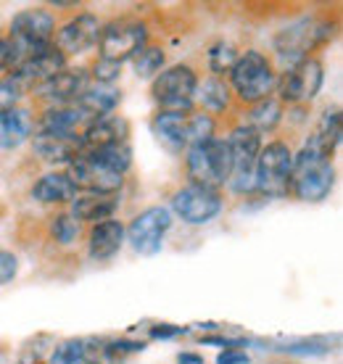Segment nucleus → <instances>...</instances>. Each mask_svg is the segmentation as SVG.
Segmentation results:
<instances>
[{
	"mask_svg": "<svg viewBox=\"0 0 343 364\" xmlns=\"http://www.w3.org/2000/svg\"><path fill=\"white\" fill-rule=\"evenodd\" d=\"M275 82H278L275 64H272L270 55H264L262 50L241 53V58L230 69V80H227L230 90H233V98L241 106H251V103L270 98L275 92Z\"/></svg>",
	"mask_w": 343,
	"mask_h": 364,
	"instance_id": "f257e3e1",
	"label": "nucleus"
},
{
	"mask_svg": "<svg viewBox=\"0 0 343 364\" xmlns=\"http://www.w3.org/2000/svg\"><path fill=\"white\" fill-rule=\"evenodd\" d=\"M185 172L190 185L219 191L233 177V154L225 137H211L209 143L190 146L185 151Z\"/></svg>",
	"mask_w": 343,
	"mask_h": 364,
	"instance_id": "f03ea898",
	"label": "nucleus"
},
{
	"mask_svg": "<svg viewBox=\"0 0 343 364\" xmlns=\"http://www.w3.org/2000/svg\"><path fill=\"white\" fill-rule=\"evenodd\" d=\"M56 35V16L48 9H27L16 14L11 21L9 40L16 53V66L29 58V55L40 53L43 48L53 46ZM14 66V69H16Z\"/></svg>",
	"mask_w": 343,
	"mask_h": 364,
	"instance_id": "7ed1b4c3",
	"label": "nucleus"
},
{
	"mask_svg": "<svg viewBox=\"0 0 343 364\" xmlns=\"http://www.w3.org/2000/svg\"><path fill=\"white\" fill-rule=\"evenodd\" d=\"M333 35V27L322 21V18L317 16H309V18H301L296 24H288V27H283L278 35H275V53L280 55L283 61L288 66L298 64V61H304L309 55L315 53L320 46H325L327 40Z\"/></svg>",
	"mask_w": 343,
	"mask_h": 364,
	"instance_id": "20e7f679",
	"label": "nucleus"
},
{
	"mask_svg": "<svg viewBox=\"0 0 343 364\" xmlns=\"http://www.w3.org/2000/svg\"><path fill=\"white\" fill-rule=\"evenodd\" d=\"M196 90H199V74L190 64H174L154 77L151 95L162 111H180L190 114L196 106Z\"/></svg>",
	"mask_w": 343,
	"mask_h": 364,
	"instance_id": "39448f33",
	"label": "nucleus"
},
{
	"mask_svg": "<svg viewBox=\"0 0 343 364\" xmlns=\"http://www.w3.org/2000/svg\"><path fill=\"white\" fill-rule=\"evenodd\" d=\"M290 172H293V151L285 140H270L262 146L256 159V193L267 198H285L290 193Z\"/></svg>",
	"mask_w": 343,
	"mask_h": 364,
	"instance_id": "423d86ee",
	"label": "nucleus"
},
{
	"mask_svg": "<svg viewBox=\"0 0 343 364\" xmlns=\"http://www.w3.org/2000/svg\"><path fill=\"white\" fill-rule=\"evenodd\" d=\"M335 185V166L330 159H317L304 151L293 154V172H290V193L298 200L317 203L330 196Z\"/></svg>",
	"mask_w": 343,
	"mask_h": 364,
	"instance_id": "0eeeda50",
	"label": "nucleus"
},
{
	"mask_svg": "<svg viewBox=\"0 0 343 364\" xmlns=\"http://www.w3.org/2000/svg\"><path fill=\"white\" fill-rule=\"evenodd\" d=\"M148 46V27L140 18H114L109 24L100 27L98 37V58L114 61V64H125L127 58Z\"/></svg>",
	"mask_w": 343,
	"mask_h": 364,
	"instance_id": "6e6552de",
	"label": "nucleus"
},
{
	"mask_svg": "<svg viewBox=\"0 0 343 364\" xmlns=\"http://www.w3.org/2000/svg\"><path fill=\"white\" fill-rule=\"evenodd\" d=\"M322 80H325V69L322 61L317 55H309L304 61L288 66L285 72L278 77L275 82V98L280 100L283 106H304L317 98V92L322 90Z\"/></svg>",
	"mask_w": 343,
	"mask_h": 364,
	"instance_id": "1a4fd4ad",
	"label": "nucleus"
},
{
	"mask_svg": "<svg viewBox=\"0 0 343 364\" xmlns=\"http://www.w3.org/2000/svg\"><path fill=\"white\" fill-rule=\"evenodd\" d=\"M227 146H230V154H233V177H230V188L235 193H253L256 191V159H259V151H262V135L251 129L248 124H238L233 127L230 137H227Z\"/></svg>",
	"mask_w": 343,
	"mask_h": 364,
	"instance_id": "9d476101",
	"label": "nucleus"
},
{
	"mask_svg": "<svg viewBox=\"0 0 343 364\" xmlns=\"http://www.w3.org/2000/svg\"><path fill=\"white\" fill-rule=\"evenodd\" d=\"M172 228V214L164 206H151L140 211L125 228V240H130L132 251L140 256H154L162 251L164 235Z\"/></svg>",
	"mask_w": 343,
	"mask_h": 364,
	"instance_id": "9b49d317",
	"label": "nucleus"
},
{
	"mask_svg": "<svg viewBox=\"0 0 343 364\" xmlns=\"http://www.w3.org/2000/svg\"><path fill=\"white\" fill-rule=\"evenodd\" d=\"M66 174H69V180L74 182L77 191L93 193V196H117L122 191V185H125L122 174L106 169L88 151H82L72 164L66 166Z\"/></svg>",
	"mask_w": 343,
	"mask_h": 364,
	"instance_id": "f8f14e48",
	"label": "nucleus"
},
{
	"mask_svg": "<svg viewBox=\"0 0 343 364\" xmlns=\"http://www.w3.org/2000/svg\"><path fill=\"white\" fill-rule=\"evenodd\" d=\"M225 206L219 191H209L201 185H182L172 196V209L177 211L188 225H209Z\"/></svg>",
	"mask_w": 343,
	"mask_h": 364,
	"instance_id": "ddd939ff",
	"label": "nucleus"
},
{
	"mask_svg": "<svg viewBox=\"0 0 343 364\" xmlns=\"http://www.w3.org/2000/svg\"><path fill=\"white\" fill-rule=\"evenodd\" d=\"M90 87V74L88 69H63L56 77L46 80L32 87L35 100L43 106H72L80 100V95Z\"/></svg>",
	"mask_w": 343,
	"mask_h": 364,
	"instance_id": "4468645a",
	"label": "nucleus"
},
{
	"mask_svg": "<svg viewBox=\"0 0 343 364\" xmlns=\"http://www.w3.org/2000/svg\"><path fill=\"white\" fill-rule=\"evenodd\" d=\"M100 27L103 24H100V18L95 14H74L69 21H63L61 27H56L53 46L63 55H80L98 46Z\"/></svg>",
	"mask_w": 343,
	"mask_h": 364,
	"instance_id": "2eb2a0df",
	"label": "nucleus"
},
{
	"mask_svg": "<svg viewBox=\"0 0 343 364\" xmlns=\"http://www.w3.org/2000/svg\"><path fill=\"white\" fill-rule=\"evenodd\" d=\"M93 122L88 111H82L77 103L72 106H46L35 117V132H46V135H72L80 137L82 129Z\"/></svg>",
	"mask_w": 343,
	"mask_h": 364,
	"instance_id": "dca6fc26",
	"label": "nucleus"
},
{
	"mask_svg": "<svg viewBox=\"0 0 343 364\" xmlns=\"http://www.w3.org/2000/svg\"><path fill=\"white\" fill-rule=\"evenodd\" d=\"M63 69H66V55L56 46H48V48H43L40 53L24 58V61L14 69V77H16L27 90H32L35 85L46 82V80L56 77V74L63 72Z\"/></svg>",
	"mask_w": 343,
	"mask_h": 364,
	"instance_id": "f3484780",
	"label": "nucleus"
},
{
	"mask_svg": "<svg viewBox=\"0 0 343 364\" xmlns=\"http://www.w3.org/2000/svg\"><path fill=\"white\" fill-rule=\"evenodd\" d=\"M338 143H341V111H338V106H333V109H325V114L320 117L317 127L309 132L301 151L309 156H317V159H330L333 161Z\"/></svg>",
	"mask_w": 343,
	"mask_h": 364,
	"instance_id": "a211bd4d",
	"label": "nucleus"
},
{
	"mask_svg": "<svg viewBox=\"0 0 343 364\" xmlns=\"http://www.w3.org/2000/svg\"><path fill=\"white\" fill-rule=\"evenodd\" d=\"M127 137H130V122L119 114H106V117L93 119L90 124L82 129L80 140L85 151H93V148L127 143Z\"/></svg>",
	"mask_w": 343,
	"mask_h": 364,
	"instance_id": "6ab92c4d",
	"label": "nucleus"
},
{
	"mask_svg": "<svg viewBox=\"0 0 343 364\" xmlns=\"http://www.w3.org/2000/svg\"><path fill=\"white\" fill-rule=\"evenodd\" d=\"M32 151L48 164H63L69 166L77 156L85 151L80 137L72 135H46V132H35L32 135Z\"/></svg>",
	"mask_w": 343,
	"mask_h": 364,
	"instance_id": "aec40b11",
	"label": "nucleus"
},
{
	"mask_svg": "<svg viewBox=\"0 0 343 364\" xmlns=\"http://www.w3.org/2000/svg\"><path fill=\"white\" fill-rule=\"evenodd\" d=\"M125 246V225L117 219H106L98 225H90L88 230V251L95 262H106L114 254H119V248Z\"/></svg>",
	"mask_w": 343,
	"mask_h": 364,
	"instance_id": "412c9836",
	"label": "nucleus"
},
{
	"mask_svg": "<svg viewBox=\"0 0 343 364\" xmlns=\"http://www.w3.org/2000/svg\"><path fill=\"white\" fill-rule=\"evenodd\" d=\"M35 135V117L27 109L0 111V151H16Z\"/></svg>",
	"mask_w": 343,
	"mask_h": 364,
	"instance_id": "4be33fe9",
	"label": "nucleus"
},
{
	"mask_svg": "<svg viewBox=\"0 0 343 364\" xmlns=\"http://www.w3.org/2000/svg\"><path fill=\"white\" fill-rule=\"evenodd\" d=\"M185 122H188V114H180V111H159V114L151 119V132H154L156 140H159L167 151L182 154V151L188 148Z\"/></svg>",
	"mask_w": 343,
	"mask_h": 364,
	"instance_id": "5701e85b",
	"label": "nucleus"
},
{
	"mask_svg": "<svg viewBox=\"0 0 343 364\" xmlns=\"http://www.w3.org/2000/svg\"><path fill=\"white\" fill-rule=\"evenodd\" d=\"M72 206V214L77 222H88V225H98V222H106V219L114 217V211L119 209V198L117 196H93V193H80L77 198L69 203Z\"/></svg>",
	"mask_w": 343,
	"mask_h": 364,
	"instance_id": "b1692460",
	"label": "nucleus"
},
{
	"mask_svg": "<svg viewBox=\"0 0 343 364\" xmlns=\"http://www.w3.org/2000/svg\"><path fill=\"white\" fill-rule=\"evenodd\" d=\"M196 100H199V111L209 114V117H222L225 111L233 109V90L227 80L222 77H211L209 74L204 82H199V90H196Z\"/></svg>",
	"mask_w": 343,
	"mask_h": 364,
	"instance_id": "393cba45",
	"label": "nucleus"
},
{
	"mask_svg": "<svg viewBox=\"0 0 343 364\" xmlns=\"http://www.w3.org/2000/svg\"><path fill=\"white\" fill-rule=\"evenodd\" d=\"M29 196L40 203H72L77 198V188L66 172H48L32 185Z\"/></svg>",
	"mask_w": 343,
	"mask_h": 364,
	"instance_id": "a878e982",
	"label": "nucleus"
},
{
	"mask_svg": "<svg viewBox=\"0 0 343 364\" xmlns=\"http://www.w3.org/2000/svg\"><path fill=\"white\" fill-rule=\"evenodd\" d=\"M119 103H122V92H119L114 85H90V87L80 95V100H77V106H80L82 111H88L93 119L114 114Z\"/></svg>",
	"mask_w": 343,
	"mask_h": 364,
	"instance_id": "bb28decb",
	"label": "nucleus"
},
{
	"mask_svg": "<svg viewBox=\"0 0 343 364\" xmlns=\"http://www.w3.org/2000/svg\"><path fill=\"white\" fill-rule=\"evenodd\" d=\"M280 122H283V103L275 98V95L259 100V103L246 106V122L243 124H248L251 129H256L259 135H264V132H275Z\"/></svg>",
	"mask_w": 343,
	"mask_h": 364,
	"instance_id": "cd10ccee",
	"label": "nucleus"
},
{
	"mask_svg": "<svg viewBox=\"0 0 343 364\" xmlns=\"http://www.w3.org/2000/svg\"><path fill=\"white\" fill-rule=\"evenodd\" d=\"M88 154H90L95 161H100L106 169L122 174V177H125L127 169L132 166V148H130V143H117V146L93 148V151H88Z\"/></svg>",
	"mask_w": 343,
	"mask_h": 364,
	"instance_id": "c85d7f7f",
	"label": "nucleus"
},
{
	"mask_svg": "<svg viewBox=\"0 0 343 364\" xmlns=\"http://www.w3.org/2000/svg\"><path fill=\"white\" fill-rule=\"evenodd\" d=\"M238 58H241V50H238L235 43H230V40H217V43L206 50V64H209L211 77L230 74V69L235 66Z\"/></svg>",
	"mask_w": 343,
	"mask_h": 364,
	"instance_id": "c756f323",
	"label": "nucleus"
},
{
	"mask_svg": "<svg viewBox=\"0 0 343 364\" xmlns=\"http://www.w3.org/2000/svg\"><path fill=\"white\" fill-rule=\"evenodd\" d=\"M185 137H188V148L209 143L211 137H217V119L204 114V111H190L188 122H185Z\"/></svg>",
	"mask_w": 343,
	"mask_h": 364,
	"instance_id": "7c9ffc66",
	"label": "nucleus"
},
{
	"mask_svg": "<svg viewBox=\"0 0 343 364\" xmlns=\"http://www.w3.org/2000/svg\"><path fill=\"white\" fill-rule=\"evenodd\" d=\"M48 232H51V237H53L56 243L74 246L82 235V225L69 211H58V214H53V217L48 219Z\"/></svg>",
	"mask_w": 343,
	"mask_h": 364,
	"instance_id": "2f4dec72",
	"label": "nucleus"
},
{
	"mask_svg": "<svg viewBox=\"0 0 343 364\" xmlns=\"http://www.w3.org/2000/svg\"><path fill=\"white\" fill-rule=\"evenodd\" d=\"M132 64H135L137 77H143V80H154L156 74L164 72L167 53H164V48H159V46H145L132 55Z\"/></svg>",
	"mask_w": 343,
	"mask_h": 364,
	"instance_id": "473e14b6",
	"label": "nucleus"
},
{
	"mask_svg": "<svg viewBox=\"0 0 343 364\" xmlns=\"http://www.w3.org/2000/svg\"><path fill=\"white\" fill-rule=\"evenodd\" d=\"M48 364H85V341L69 338L53 348Z\"/></svg>",
	"mask_w": 343,
	"mask_h": 364,
	"instance_id": "72a5a7b5",
	"label": "nucleus"
},
{
	"mask_svg": "<svg viewBox=\"0 0 343 364\" xmlns=\"http://www.w3.org/2000/svg\"><path fill=\"white\" fill-rule=\"evenodd\" d=\"M24 92H27V87L19 82L14 74H11V77H0V111L19 109Z\"/></svg>",
	"mask_w": 343,
	"mask_h": 364,
	"instance_id": "f704fd0d",
	"label": "nucleus"
},
{
	"mask_svg": "<svg viewBox=\"0 0 343 364\" xmlns=\"http://www.w3.org/2000/svg\"><path fill=\"white\" fill-rule=\"evenodd\" d=\"M90 80H95V85H111L114 80H119L122 74V64H114V61H106V58H95L93 66L88 69Z\"/></svg>",
	"mask_w": 343,
	"mask_h": 364,
	"instance_id": "c9c22d12",
	"label": "nucleus"
},
{
	"mask_svg": "<svg viewBox=\"0 0 343 364\" xmlns=\"http://www.w3.org/2000/svg\"><path fill=\"white\" fill-rule=\"evenodd\" d=\"M19 274V259L11 251L0 248V285H9Z\"/></svg>",
	"mask_w": 343,
	"mask_h": 364,
	"instance_id": "e433bc0d",
	"label": "nucleus"
},
{
	"mask_svg": "<svg viewBox=\"0 0 343 364\" xmlns=\"http://www.w3.org/2000/svg\"><path fill=\"white\" fill-rule=\"evenodd\" d=\"M16 66V53H14V46H11L9 37H0V74L9 72Z\"/></svg>",
	"mask_w": 343,
	"mask_h": 364,
	"instance_id": "4c0bfd02",
	"label": "nucleus"
},
{
	"mask_svg": "<svg viewBox=\"0 0 343 364\" xmlns=\"http://www.w3.org/2000/svg\"><path fill=\"white\" fill-rule=\"evenodd\" d=\"M217 364H248V356L243 351H235V348H225L217 356Z\"/></svg>",
	"mask_w": 343,
	"mask_h": 364,
	"instance_id": "58836bf2",
	"label": "nucleus"
},
{
	"mask_svg": "<svg viewBox=\"0 0 343 364\" xmlns=\"http://www.w3.org/2000/svg\"><path fill=\"white\" fill-rule=\"evenodd\" d=\"M177 333H180V328H154L151 330V336L154 338H169V336H177Z\"/></svg>",
	"mask_w": 343,
	"mask_h": 364,
	"instance_id": "ea45409f",
	"label": "nucleus"
},
{
	"mask_svg": "<svg viewBox=\"0 0 343 364\" xmlns=\"http://www.w3.org/2000/svg\"><path fill=\"white\" fill-rule=\"evenodd\" d=\"M190 362H193V364H201V359H199V356H193V354H182L180 356V364H190Z\"/></svg>",
	"mask_w": 343,
	"mask_h": 364,
	"instance_id": "a19ab883",
	"label": "nucleus"
}]
</instances>
